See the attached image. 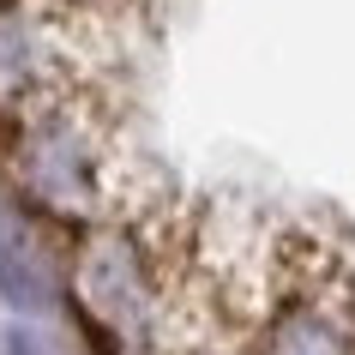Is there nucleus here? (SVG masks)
<instances>
[{
    "mask_svg": "<svg viewBox=\"0 0 355 355\" xmlns=\"http://www.w3.org/2000/svg\"><path fill=\"white\" fill-rule=\"evenodd\" d=\"M157 355H355V241L307 217H181L127 235Z\"/></svg>",
    "mask_w": 355,
    "mask_h": 355,
    "instance_id": "1",
    "label": "nucleus"
}]
</instances>
